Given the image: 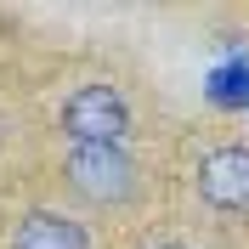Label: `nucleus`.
I'll list each match as a JSON object with an SVG mask.
<instances>
[{"mask_svg": "<svg viewBox=\"0 0 249 249\" xmlns=\"http://www.w3.org/2000/svg\"><path fill=\"white\" fill-rule=\"evenodd\" d=\"M62 176H68V187L85 204L119 210V204L136 198V159L124 147H108V142H74L62 153Z\"/></svg>", "mask_w": 249, "mask_h": 249, "instance_id": "nucleus-1", "label": "nucleus"}, {"mask_svg": "<svg viewBox=\"0 0 249 249\" xmlns=\"http://www.w3.org/2000/svg\"><path fill=\"white\" fill-rule=\"evenodd\" d=\"M62 136H68V147L74 142L124 147V136H130V102L119 96V85H79L62 102Z\"/></svg>", "mask_w": 249, "mask_h": 249, "instance_id": "nucleus-2", "label": "nucleus"}, {"mask_svg": "<svg viewBox=\"0 0 249 249\" xmlns=\"http://www.w3.org/2000/svg\"><path fill=\"white\" fill-rule=\"evenodd\" d=\"M198 198L221 215H249V147L232 142V147H215L204 153L198 164Z\"/></svg>", "mask_w": 249, "mask_h": 249, "instance_id": "nucleus-3", "label": "nucleus"}, {"mask_svg": "<svg viewBox=\"0 0 249 249\" xmlns=\"http://www.w3.org/2000/svg\"><path fill=\"white\" fill-rule=\"evenodd\" d=\"M12 249H91V232L57 210H29L12 232Z\"/></svg>", "mask_w": 249, "mask_h": 249, "instance_id": "nucleus-4", "label": "nucleus"}, {"mask_svg": "<svg viewBox=\"0 0 249 249\" xmlns=\"http://www.w3.org/2000/svg\"><path fill=\"white\" fill-rule=\"evenodd\" d=\"M204 102L221 113H244L249 108V57L244 51H227V57L204 74Z\"/></svg>", "mask_w": 249, "mask_h": 249, "instance_id": "nucleus-5", "label": "nucleus"}, {"mask_svg": "<svg viewBox=\"0 0 249 249\" xmlns=\"http://www.w3.org/2000/svg\"><path fill=\"white\" fill-rule=\"evenodd\" d=\"M153 249H187V244H153Z\"/></svg>", "mask_w": 249, "mask_h": 249, "instance_id": "nucleus-6", "label": "nucleus"}]
</instances>
